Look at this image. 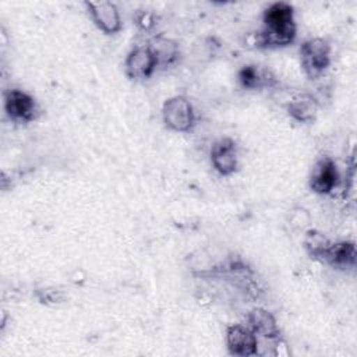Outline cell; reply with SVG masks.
I'll use <instances>...</instances> for the list:
<instances>
[{
    "label": "cell",
    "mask_w": 357,
    "mask_h": 357,
    "mask_svg": "<svg viewBox=\"0 0 357 357\" xmlns=\"http://www.w3.org/2000/svg\"><path fill=\"white\" fill-rule=\"evenodd\" d=\"M158 66L149 47H135L127 57L126 68L131 78H146Z\"/></svg>",
    "instance_id": "cell-7"
},
{
    "label": "cell",
    "mask_w": 357,
    "mask_h": 357,
    "mask_svg": "<svg viewBox=\"0 0 357 357\" xmlns=\"http://www.w3.org/2000/svg\"><path fill=\"white\" fill-rule=\"evenodd\" d=\"M248 325L254 333H259L265 337H276L279 329L273 317L264 310H254L248 315Z\"/></svg>",
    "instance_id": "cell-10"
},
{
    "label": "cell",
    "mask_w": 357,
    "mask_h": 357,
    "mask_svg": "<svg viewBox=\"0 0 357 357\" xmlns=\"http://www.w3.org/2000/svg\"><path fill=\"white\" fill-rule=\"evenodd\" d=\"M227 346L233 354L251 356L257 351V337L250 328L233 325L227 329Z\"/></svg>",
    "instance_id": "cell-6"
},
{
    "label": "cell",
    "mask_w": 357,
    "mask_h": 357,
    "mask_svg": "<svg viewBox=\"0 0 357 357\" xmlns=\"http://www.w3.org/2000/svg\"><path fill=\"white\" fill-rule=\"evenodd\" d=\"M86 7L96 25L106 33H114L120 29L119 11L113 3H86Z\"/></svg>",
    "instance_id": "cell-5"
},
{
    "label": "cell",
    "mask_w": 357,
    "mask_h": 357,
    "mask_svg": "<svg viewBox=\"0 0 357 357\" xmlns=\"http://www.w3.org/2000/svg\"><path fill=\"white\" fill-rule=\"evenodd\" d=\"M238 78L241 84L247 88H258L264 84H268L266 71H261L257 66H245L241 68Z\"/></svg>",
    "instance_id": "cell-13"
},
{
    "label": "cell",
    "mask_w": 357,
    "mask_h": 357,
    "mask_svg": "<svg viewBox=\"0 0 357 357\" xmlns=\"http://www.w3.org/2000/svg\"><path fill=\"white\" fill-rule=\"evenodd\" d=\"M212 163L222 174H230L236 170L237 155L234 142L231 139L225 138L213 145Z\"/></svg>",
    "instance_id": "cell-8"
},
{
    "label": "cell",
    "mask_w": 357,
    "mask_h": 357,
    "mask_svg": "<svg viewBox=\"0 0 357 357\" xmlns=\"http://www.w3.org/2000/svg\"><path fill=\"white\" fill-rule=\"evenodd\" d=\"M317 255L324 257L333 265H347L354 262V245L349 243H339L332 245H325Z\"/></svg>",
    "instance_id": "cell-11"
},
{
    "label": "cell",
    "mask_w": 357,
    "mask_h": 357,
    "mask_svg": "<svg viewBox=\"0 0 357 357\" xmlns=\"http://www.w3.org/2000/svg\"><path fill=\"white\" fill-rule=\"evenodd\" d=\"M301 63L310 77L319 75L329 64V46L322 39H310L301 46Z\"/></svg>",
    "instance_id": "cell-2"
},
{
    "label": "cell",
    "mask_w": 357,
    "mask_h": 357,
    "mask_svg": "<svg viewBox=\"0 0 357 357\" xmlns=\"http://www.w3.org/2000/svg\"><path fill=\"white\" fill-rule=\"evenodd\" d=\"M163 119L176 131H185L192 126L194 114L191 105L184 98H173L165 103Z\"/></svg>",
    "instance_id": "cell-4"
},
{
    "label": "cell",
    "mask_w": 357,
    "mask_h": 357,
    "mask_svg": "<svg viewBox=\"0 0 357 357\" xmlns=\"http://www.w3.org/2000/svg\"><path fill=\"white\" fill-rule=\"evenodd\" d=\"M6 110L13 120L26 123L36 117L38 106L33 98L28 93L11 89L6 95Z\"/></svg>",
    "instance_id": "cell-3"
},
{
    "label": "cell",
    "mask_w": 357,
    "mask_h": 357,
    "mask_svg": "<svg viewBox=\"0 0 357 357\" xmlns=\"http://www.w3.org/2000/svg\"><path fill=\"white\" fill-rule=\"evenodd\" d=\"M296 35L293 8L287 3H273L264 14V29L259 40L265 46H283Z\"/></svg>",
    "instance_id": "cell-1"
},
{
    "label": "cell",
    "mask_w": 357,
    "mask_h": 357,
    "mask_svg": "<svg viewBox=\"0 0 357 357\" xmlns=\"http://www.w3.org/2000/svg\"><path fill=\"white\" fill-rule=\"evenodd\" d=\"M149 50L155 56L158 64H169L177 56V46L165 38H156L152 40Z\"/></svg>",
    "instance_id": "cell-12"
},
{
    "label": "cell",
    "mask_w": 357,
    "mask_h": 357,
    "mask_svg": "<svg viewBox=\"0 0 357 357\" xmlns=\"http://www.w3.org/2000/svg\"><path fill=\"white\" fill-rule=\"evenodd\" d=\"M336 178H337L336 166L333 165L332 160L325 159L317 165V169L314 170L311 177V187L314 191L321 194L329 192L336 184Z\"/></svg>",
    "instance_id": "cell-9"
},
{
    "label": "cell",
    "mask_w": 357,
    "mask_h": 357,
    "mask_svg": "<svg viewBox=\"0 0 357 357\" xmlns=\"http://www.w3.org/2000/svg\"><path fill=\"white\" fill-rule=\"evenodd\" d=\"M290 113L301 121H305L308 119L312 117L314 114V106L311 103L310 99H300V100H294L290 107H289Z\"/></svg>",
    "instance_id": "cell-14"
}]
</instances>
